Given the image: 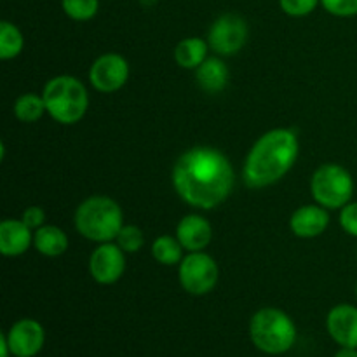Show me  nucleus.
<instances>
[{
	"label": "nucleus",
	"mask_w": 357,
	"mask_h": 357,
	"mask_svg": "<svg viewBox=\"0 0 357 357\" xmlns=\"http://www.w3.org/2000/svg\"><path fill=\"white\" fill-rule=\"evenodd\" d=\"M236 181L230 160L220 150L195 146L187 150L173 167V185L187 204L213 209L230 195Z\"/></svg>",
	"instance_id": "1"
},
{
	"label": "nucleus",
	"mask_w": 357,
	"mask_h": 357,
	"mask_svg": "<svg viewBox=\"0 0 357 357\" xmlns=\"http://www.w3.org/2000/svg\"><path fill=\"white\" fill-rule=\"evenodd\" d=\"M298 157V139L289 129L265 132L248 155L243 176L250 188H264L281 180Z\"/></svg>",
	"instance_id": "2"
},
{
	"label": "nucleus",
	"mask_w": 357,
	"mask_h": 357,
	"mask_svg": "<svg viewBox=\"0 0 357 357\" xmlns=\"http://www.w3.org/2000/svg\"><path fill=\"white\" fill-rule=\"evenodd\" d=\"M75 227L80 236L96 243H110L122 230V209L110 197H89L77 208Z\"/></svg>",
	"instance_id": "3"
},
{
	"label": "nucleus",
	"mask_w": 357,
	"mask_h": 357,
	"mask_svg": "<svg viewBox=\"0 0 357 357\" xmlns=\"http://www.w3.org/2000/svg\"><path fill=\"white\" fill-rule=\"evenodd\" d=\"M251 342L268 356L286 354L296 342V326L291 317L279 309H261L250 323Z\"/></svg>",
	"instance_id": "4"
},
{
	"label": "nucleus",
	"mask_w": 357,
	"mask_h": 357,
	"mask_svg": "<svg viewBox=\"0 0 357 357\" xmlns=\"http://www.w3.org/2000/svg\"><path fill=\"white\" fill-rule=\"evenodd\" d=\"M42 98H44L49 115L59 124L79 122L89 105V96L84 84L70 75H59L49 80L44 87Z\"/></svg>",
	"instance_id": "5"
},
{
	"label": "nucleus",
	"mask_w": 357,
	"mask_h": 357,
	"mask_svg": "<svg viewBox=\"0 0 357 357\" xmlns=\"http://www.w3.org/2000/svg\"><path fill=\"white\" fill-rule=\"evenodd\" d=\"M310 188L317 204L326 209H342L351 202L354 180L345 167L324 164L314 173Z\"/></svg>",
	"instance_id": "6"
},
{
	"label": "nucleus",
	"mask_w": 357,
	"mask_h": 357,
	"mask_svg": "<svg viewBox=\"0 0 357 357\" xmlns=\"http://www.w3.org/2000/svg\"><path fill=\"white\" fill-rule=\"evenodd\" d=\"M218 282V265L209 255L195 251L185 257L180 265V284L190 295H206Z\"/></svg>",
	"instance_id": "7"
},
{
	"label": "nucleus",
	"mask_w": 357,
	"mask_h": 357,
	"mask_svg": "<svg viewBox=\"0 0 357 357\" xmlns=\"http://www.w3.org/2000/svg\"><path fill=\"white\" fill-rule=\"evenodd\" d=\"M209 45L223 56H232L243 49L248 40V24L237 14H223L209 28Z\"/></svg>",
	"instance_id": "8"
},
{
	"label": "nucleus",
	"mask_w": 357,
	"mask_h": 357,
	"mask_svg": "<svg viewBox=\"0 0 357 357\" xmlns=\"http://www.w3.org/2000/svg\"><path fill=\"white\" fill-rule=\"evenodd\" d=\"M129 77V65L121 54L108 52V54L100 56L93 63L89 72L91 84L94 89L100 93H114L119 91Z\"/></svg>",
	"instance_id": "9"
},
{
	"label": "nucleus",
	"mask_w": 357,
	"mask_h": 357,
	"mask_svg": "<svg viewBox=\"0 0 357 357\" xmlns=\"http://www.w3.org/2000/svg\"><path fill=\"white\" fill-rule=\"evenodd\" d=\"M91 275L100 284H114L126 271L124 250L115 244L103 243L93 251L89 260Z\"/></svg>",
	"instance_id": "10"
},
{
	"label": "nucleus",
	"mask_w": 357,
	"mask_h": 357,
	"mask_svg": "<svg viewBox=\"0 0 357 357\" xmlns=\"http://www.w3.org/2000/svg\"><path fill=\"white\" fill-rule=\"evenodd\" d=\"M6 335L14 357H35L45 344L44 328L35 319L16 321Z\"/></svg>",
	"instance_id": "11"
},
{
	"label": "nucleus",
	"mask_w": 357,
	"mask_h": 357,
	"mask_svg": "<svg viewBox=\"0 0 357 357\" xmlns=\"http://www.w3.org/2000/svg\"><path fill=\"white\" fill-rule=\"evenodd\" d=\"M326 328L340 347L357 349V307L349 303L333 307L328 314Z\"/></svg>",
	"instance_id": "12"
},
{
	"label": "nucleus",
	"mask_w": 357,
	"mask_h": 357,
	"mask_svg": "<svg viewBox=\"0 0 357 357\" xmlns=\"http://www.w3.org/2000/svg\"><path fill=\"white\" fill-rule=\"evenodd\" d=\"M176 237L185 250L195 253V251H202L211 243L213 229L208 220L202 216L188 215L178 223Z\"/></svg>",
	"instance_id": "13"
},
{
	"label": "nucleus",
	"mask_w": 357,
	"mask_h": 357,
	"mask_svg": "<svg viewBox=\"0 0 357 357\" xmlns=\"http://www.w3.org/2000/svg\"><path fill=\"white\" fill-rule=\"evenodd\" d=\"M328 223H330V216L323 206H302L293 213L289 220L293 234L303 239L321 236L326 230Z\"/></svg>",
	"instance_id": "14"
},
{
	"label": "nucleus",
	"mask_w": 357,
	"mask_h": 357,
	"mask_svg": "<svg viewBox=\"0 0 357 357\" xmlns=\"http://www.w3.org/2000/svg\"><path fill=\"white\" fill-rule=\"evenodd\" d=\"M31 229L23 220H3L0 223V251L3 257H17L30 248Z\"/></svg>",
	"instance_id": "15"
},
{
	"label": "nucleus",
	"mask_w": 357,
	"mask_h": 357,
	"mask_svg": "<svg viewBox=\"0 0 357 357\" xmlns=\"http://www.w3.org/2000/svg\"><path fill=\"white\" fill-rule=\"evenodd\" d=\"M197 84L206 93H220L229 84V68L218 58H206V61L195 70Z\"/></svg>",
	"instance_id": "16"
},
{
	"label": "nucleus",
	"mask_w": 357,
	"mask_h": 357,
	"mask_svg": "<svg viewBox=\"0 0 357 357\" xmlns=\"http://www.w3.org/2000/svg\"><path fill=\"white\" fill-rule=\"evenodd\" d=\"M33 244L38 253L45 255V257H59L68 250V237L58 227L45 225L37 229L33 236Z\"/></svg>",
	"instance_id": "17"
},
{
	"label": "nucleus",
	"mask_w": 357,
	"mask_h": 357,
	"mask_svg": "<svg viewBox=\"0 0 357 357\" xmlns=\"http://www.w3.org/2000/svg\"><path fill=\"white\" fill-rule=\"evenodd\" d=\"M208 44L209 42L202 38L190 37L181 40L174 49V59L180 66L187 70H197L202 63L206 61L208 56Z\"/></svg>",
	"instance_id": "18"
},
{
	"label": "nucleus",
	"mask_w": 357,
	"mask_h": 357,
	"mask_svg": "<svg viewBox=\"0 0 357 357\" xmlns=\"http://www.w3.org/2000/svg\"><path fill=\"white\" fill-rule=\"evenodd\" d=\"M44 112H47L44 98L33 93L23 94L14 103V114L21 122H37Z\"/></svg>",
	"instance_id": "19"
},
{
	"label": "nucleus",
	"mask_w": 357,
	"mask_h": 357,
	"mask_svg": "<svg viewBox=\"0 0 357 357\" xmlns=\"http://www.w3.org/2000/svg\"><path fill=\"white\" fill-rule=\"evenodd\" d=\"M23 49V35L9 21L0 23V59H13Z\"/></svg>",
	"instance_id": "20"
},
{
	"label": "nucleus",
	"mask_w": 357,
	"mask_h": 357,
	"mask_svg": "<svg viewBox=\"0 0 357 357\" xmlns=\"http://www.w3.org/2000/svg\"><path fill=\"white\" fill-rule=\"evenodd\" d=\"M181 243L178 241V237L169 236H160L157 237L155 243L152 246V255L159 264L162 265H176L181 260Z\"/></svg>",
	"instance_id": "21"
},
{
	"label": "nucleus",
	"mask_w": 357,
	"mask_h": 357,
	"mask_svg": "<svg viewBox=\"0 0 357 357\" xmlns=\"http://www.w3.org/2000/svg\"><path fill=\"white\" fill-rule=\"evenodd\" d=\"M63 10L75 21H87L96 16L100 0H61Z\"/></svg>",
	"instance_id": "22"
},
{
	"label": "nucleus",
	"mask_w": 357,
	"mask_h": 357,
	"mask_svg": "<svg viewBox=\"0 0 357 357\" xmlns=\"http://www.w3.org/2000/svg\"><path fill=\"white\" fill-rule=\"evenodd\" d=\"M143 232L135 225H126L117 236V244L126 251V253H136L143 248Z\"/></svg>",
	"instance_id": "23"
},
{
	"label": "nucleus",
	"mask_w": 357,
	"mask_h": 357,
	"mask_svg": "<svg viewBox=\"0 0 357 357\" xmlns=\"http://www.w3.org/2000/svg\"><path fill=\"white\" fill-rule=\"evenodd\" d=\"M279 3H281V9L288 16L302 17L312 13L317 3H319V0H279Z\"/></svg>",
	"instance_id": "24"
},
{
	"label": "nucleus",
	"mask_w": 357,
	"mask_h": 357,
	"mask_svg": "<svg viewBox=\"0 0 357 357\" xmlns=\"http://www.w3.org/2000/svg\"><path fill=\"white\" fill-rule=\"evenodd\" d=\"M324 9L338 17L357 16V0H321Z\"/></svg>",
	"instance_id": "25"
},
{
	"label": "nucleus",
	"mask_w": 357,
	"mask_h": 357,
	"mask_svg": "<svg viewBox=\"0 0 357 357\" xmlns=\"http://www.w3.org/2000/svg\"><path fill=\"white\" fill-rule=\"evenodd\" d=\"M340 225L342 229L352 237H357V202H349L342 208L340 213Z\"/></svg>",
	"instance_id": "26"
},
{
	"label": "nucleus",
	"mask_w": 357,
	"mask_h": 357,
	"mask_svg": "<svg viewBox=\"0 0 357 357\" xmlns=\"http://www.w3.org/2000/svg\"><path fill=\"white\" fill-rule=\"evenodd\" d=\"M21 220H23L30 229H40L42 223H44L45 220V213L42 211V208H38V206H31V208L24 209L23 218Z\"/></svg>",
	"instance_id": "27"
},
{
	"label": "nucleus",
	"mask_w": 357,
	"mask_h": 357,
	"mask_svg": "<svg viewBox=\"0 0 357 357\" xmlns=\"http://www.w3.org/2000/svg\"><path fill=\"white\" fill-rule=\"evenodd\" d=\"M13 356L9 347V342H7V335L2 333L0 335V357H9Z\"/></svg>",
	"instance_id": "28"
},
{
	"label": "nucleus",
	"mask_w": 357,
	"mask_h": 357,
	"mask_svg": "<svg viewBox=\"0 0 357 357\" xmlns=\"http://www.w3.org/2000/svg\"><path fill=\"white\" fill-rule=\"evenodd\" d=\"M335 357H357V349H354V347H340V351L335 354Z\"/></svg>",
	"instance_id": "29"
},
{
	"label": "nucleus",
	"mask_w": 357,
	"mask_h": 357,
	"mask_svg": "<svg viewBox=\"0 0 357 357\" xmlns=\"http://www.w3.org/2000/svg\"><path fill=\"white\" fill-rule=\"evenodd\" d=\"M356 296H357V284H356Z\"/></svg>",
	"instance_id": "30"
},
{
	"label": "nucleus",
	"mask_w": 357,
	"mask_h": 357,
	"mask_svg": "<svg viewBox=\"0 0 357 357\" xmlns=\"http://www.w3.org/2000/svg\"><path fill=\"white\" fill-rule=\"evenodd\" d=\"M13 357H14V356H13Z\"/></svg>",
	"instance_id": "31"
}]
</instances>
